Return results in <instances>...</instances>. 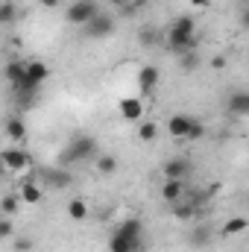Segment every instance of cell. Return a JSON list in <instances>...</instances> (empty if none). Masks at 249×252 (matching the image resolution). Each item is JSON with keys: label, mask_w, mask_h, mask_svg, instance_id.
<instances>
[{"label": "cell", "mask_w": 249, "mask_h": 252, "mask_svg": "<svg viewBox=\"0 0 249 252\" xmlns=\"http://www.w3.org/2000/svg\"><path fill=\"white\" fill-rule=\"evenodd\" d=\"M164 44H167V50L176 53V56L196 50V24H193V18H187V15L176 18V21L170 24V30L164 32Z\"/></svg>", "instance_id": "obj_1"}, {"label": "cell", "mask_w": 249, "mask_h": 252, "mask_svg": "<svg viewBox=\"0 0 249 252\" xmlns=\"http://www.w3.org/2000/svg\"><path fill=\"white\" fill-rule=\"evenodd\" d=\"M141 250V223L129 220L124 226H118V232L112 235L109 252H138Z\"/></svg>", "instance_id": "obj_2"}, {"label": "cell", "mask_w": 249, "mask_h": 252, "mask_svg": "<svg viewBox=\"0 0 249 252\" xmlns=\"http://www.w3.org/2000/svg\"><path fill=\"white\" fill-rule=\"evenodd\" d=\"M0 164H3L6 173H15V176L32 173V167H35L30 150H24V147H3V153H0Z\"/></svg>", "instance_id": "obj_3"}, {"label": "cell", "mask_w": 249, "mask_h": 252, "mask_svg": "<svg viewBox=\"0 0 249 252\" xmlns=\"http://www.w3.org/2000/svg\"><path fill=\"white\" fill-rule=\"evenodd\" d=\"M97 156H100L97 138H91V135H76V138L67 144L64 161H88V158H97Z\"/></svg>", "instance_id": "obj_4"}, {"label": "cell", "mask_w": 249, "mask_h": 252, "mask_svg": "<svg viewBox=\"0 0 249 252\" xmlns=\"http://www.w3.org/2000/svg\"><path fill=\"white\" fill-rule=\"evenodd\" d=\"M97 15H100V6H97L94 0H73V3L64 9V21L73 24V27H88Z\"/></svg>", "instance_id": "obj_5"}, {"label": "cell", "mask_w": 249, "mask_h": 252, "mask_svg": "<svg viewBox=\"0 0 249 252\" xmlns=\"http://www.w3.org/2000/svg\"><path fill=\"white\" fill-rule=\"evenodd\" d=\"M50 79V67L44 62H38V59H27V73H24V82L18 85V91H35L38 85H44Z\"/></svg>", "instance_id": "obj_6"}, {"label": "cell", "mask_w": 249, "mask_h": 252, "mask_svg": "<svg viewBox=\"0 0 249 252\" xmlns=\"http://www.w3.org/2000/svg\"><path fill=\"white\" fill-rule=\"evenodd\" d=\"M193 126H196V118H190V115H170L167 124H164V129H167V135L176 138V141H190Z\"/></svg>", "instance_id": "obj_7"}, {"label": "cell", "mask_w": 249, "mask_h": 252, "mask_svg": "<svg viewBox=\"0 0 249 252\" xmlns=\"http://www.w3.org/2000/svg\"><path fill=\"white\" fill-rule=\"evenodd\" d=\"M158 193H161V199H164V202H170V205H179V202H185L187 196H190L185 179H164Z\"/></svg>", "instance_id": "obj_8"}, {"label": "cell", "mask_w": 249, "mask_h": 252, "mask_svg": "<svg viewBox=\"0 0 249 252\" xmlns=\"http://www.w3.org/2000/svg\"><path fill=\"white\" fill-rule=\"evenodd\" d=\"M118 115L124 124H141L144 121V100L141 97H124L118 100Z\"/></svg>", "instance_id": "obj_9"}, {"label": "cell", "mask_w": 249, "mask_h": 252, "mask_svg": "<svg viewBox=\"0 0 249 252\" xmlns=\"http://www.w3.org/2000/svg\"><path fill=\"white\" fill-rule=\"evenodd\" d=\"M112 32H115V18H112L109 12H103V9H100V15L85 27V35H88V38H109Z\"/></svg>", "instance_id": "obj_10"}, {"label": "cell", "mask_w": 249, "mask_h": 252, "mask_svg": "<svg viewBox=\"0 0 249 252\" xmlns=\"http://www.w3.org/2000/svg\"><path fill=\"white\" fill-rule=\"evenodd\" d=\"M18 196H21L24 205H38V202L44 199V185L35 182V179H24L21 188H18Z\"/></svg>", "instance_id": "obj_11"}, {"label": "cell", "mask_w": 249, "mask_h": 252, "mask_svg": "<svg viewBox=\"0 0 249 252\" xmlns=\"http://www.w3.org/2000/svg\"><path fill=\"white\" fill-rule=\"evenodd\" d=\"M161 173H164V179H187V176H190V161L182 158V156L167 158V161L161 164Z\"/></svg>", "instance_id": "obj_12"}, {"label": "cell", "mask_w": 249, "mask_h": 252, "mask_svg": "<svg viewBox=\"0 0 249 252\" xmlns=\"http://www.w3.org/2000/svg\"><path fill=\"white\" fill-rule=\"evenodd\" d=\"M158 82H161V70H158L156 64H141V70H138V85H141V94H150Z\"/></svg>", "instance_id": "obj_13"}, {"label": "cell", "mask_w": 249, "mask_h": 252, "mask_svg": "<svg viewBox=\"0 0 249 252\" xmlns=\"http://www.w3.org/2000/svg\"><path fill=\"white\" fill-rule=\"evenodd\" d=\"M41 182H44L47 188H53V190H62V188H67V185L73 182V176H70L67 170H56V167H50V170L41 173Z\"/></svg>", "instance_id": "obj_14"}, {"label": "cell", "mask_w": 249, "mask_h": 252, "mask_svg": "<svg viewBox=\"0 0 249 252\" xmlns=\"http://www.w3.org/2000/svg\"><path fill=\"white\" fill-rule=\"evenodd\" d=\"M118 167H121V161H118V156H112V153H100V156L94 158V170H97L100 176H115Z\"/></svg>", "instance_id": "obj_15"}, {"label": "cell", "mask_w": 249, "mask_h": 252, "mask_svg": "<svg viewBox=\"0 0 249 252\" xmlns=\"http://www.w3.org/2000/svg\"><path fill=\"white\" fill-rule=\"evenodd\" d=\"M229 112L235 118H249V91H235L229 97Z\"/></svg>", "instance_id": "obj_16"}, {"label": "cell", "mask_w": 249, "mask_h": 252, "mask_svg": "<svg viewBox=\"0 0 249 252\" xmlns=\"http://www.w3.org/2000/svg\"><path fill=\"white\" fill-rule=\"evenodd\" d=\"M64 211H67V217H70L73 223H85V220H88V205H85V199H79V196H70L67 205H64Z\"/></svg>", "instance_id": "obj_17"}, {"label": "cell", "mask_w": 249, "mask_h": 252, "mask_svg": "<svg viewBox=\"0 0 249 252\" xmlns=\"http://www.w3.org/2000/svg\"><path fill=\"white\" fill-rule=\"evenodd\" d=\"M24 73H27V59H12V62L6 64V79H9L15 88L24 82Z\"/></svg>", "instance_id": "obj_18"}, {"label": "cell", "mask_w": 249, "mask_h": 252, "mask_svg": "<svg viewBox=\"0 0 249 252\" xmlns=\"http://www.w3.org/2000/svg\"><path fill=\"white\" fill-rule=\"evenodd\" d=\"M247 229H249V217H229V220L223 223L220 235L229 238V235H241V232H247Z\"/></svg>", "instance_id": "obj_19"}, {"label": "cell", "mask_w": 249, "mask_h": 252, "mask_svg": "<svg viewBox=\"0 0 249 252\" xmlns=\"http://www.w3.org/2000/svg\"><path fill=\"white\" fill-rule=\"evenodd\" d=\"M6 135H9L15 144H24V141H27V126H24V121H21V118H9V121H6Z\"/></svg>", "instance_id": "obj_20"}, {"label": "cell", "mask_w": 249, "mask_h": 252, "mask_svg": "<svg viewBox=\"0 0 249 252\" xmlns=\"http://www.w3.org/2000/svg\"><path fill=\"white\" fill-rule=\"evenodd\" d=\"M187 244L196 247V250H199V247H208V244H211V229H208V226H196V229L187 235Z\"/></svg>", "instance_id": "obj_21"}, {"label": "cell", "mask_w": 249, "mask_h": 252, "mask_svg": "<svg viewBox=\"0 0 249 252\" xmlns=\"http://www.w3.org/2000/svg\"><path fill=\"white\" fill-rule=\"evenodd\" d=\"M158 138V124L156 121H141V126H138V141H144V144H153Z\"/></svg>", "instance_id": "obj_22"}, {"label": "cell", "mask_w": 249, "mask_h": 252, "mask_svg": "<svg viewBox=\"0 0 249 252\" xmlns=\"http://www.w3.org/2000/svg\"><path fill=\"white\" fill-rule=\"evenodd\" d=\"M18 205H24L21 196H18V193H6V196H3V217H12V214L18 211Z\"/></svg>", "instance_id": "obj_23"}, {"label": "cell", "mask_w": 249, "mask_h": 252, "mask_svg": "<svg viewBox=\"0 0 249 252\" xmlns=\"http://www.w3.org/2000/svg\"><path fill=\"white\" fill-rule=\"evenodd\" d=\"M173 214H176V217H182V220H190V217L196 214V208H193V202H190V196H187L185 202H179V205H173Z\"/></svg>", "instance_id": "obj_24"}, {"label": "cell", "mask_w": 249, "mask_h": 252, "mask_svg": "<svg viewBox=\"0 0 249 252\" xmlns=\"http://www.w3.org/2000/svg\"><path fill=\"white\" fill-rule=\"evenodd\" d=\"M196 64H199L196 50H190V53H182V56H179V67H182V70H193Z\"/></svg>", "instance_id": "obj_25"}, {"label": "cell", "mask_w": 249, "mask_h": 252, "mask_svg": "<svg viewBox=\"0 0 249 252\" xmlns=\"http://www.w3.org/2000/svg\"><path fill=\"white\" fill-rule=\"evenodd\" d=\"M0 21H3V24H12V21H15V3H12V0H3V6H0Z\"/></svg>", "instance_id": "obj_26"}, {"label": "cell", "mask_w": 249, "mask_h": 252, "mask_svg": "<svg viewBox=\"0 0 249 252\" xmlns=\"http://www.w3.org/2000/svg\"><path fill=\"white\" fill-rule=\"evenodd\" d=\"M12 235H15V229H12V217H3V220H0V238L9 244V241H12Z\"/></svg>", "instance_id": "obj_27"}, {"label": "cell", "mask_w": 249, "mask_h": 252, "mask_svg": "<svg viewBox=\"0 0 249 252\" xmlns=\"http://www.w3.org/2000/svg\"><path fill=\"white\" fill-rule=\"evenodd\" d=\"M15 250L18 252H30L32 250V241H30V238H18V241H15Z\"/></svg>", "instance_id": "obj_28"}, {"label": "cell", "mask_w": 249, "mask_h": 252, "mask_svg": "<svg viewBox=\"0 0 249 252\" xmlns=\"http://www.w3.org/2000/svg\"><path fill=\"white\" fill-rule=\"evenodd\" d=\"M138 38H141L144 44H153V41H156V30H144V32H141Z\"/></svg>", "instance_id": "obj_29"}, {"label": "cell", "mask_w": 249, "mask_h": 252, "mask_svg": "<svg viewBox=\"0 0 249 252\" xmlns=\"http://www.w3.org/2000/svg\"><path fill=\"white\" fill-rule=\"evenodd\" d=\"M187 6L190 9H205V6H211V0H187Z\"/></svg>", "instance_id": "obj_30"}, {"label": "cell", "mask_w": 249, "mask_h": 252, "mask_svg": "<svg viewBox=\"0 0 249 252\" xmlns=\"http://www.w3.org/2000/svg\"><path fill=\"white\" fill-rule=\"evenodd\" d=\"M211 67L223 70V67H226V56H214V59H211Z\"/></svg>", "instance_id": "obj_31"}, {"label": "cell", "mask_w": 249, "mask_h": 252, "mask_svg": "<svg viewBox=\"0 0 249 252\" xmlns=\"http://www.w3.org/2000/svg\"><path fill=\"white\" fill-rule=\"evenodd\" d=\"M38 3H41L44 9H59V6H62V0H38Z\"/></svg>", "instance_id": "obj_32"}, {"label": "cell", "mask_w": 249, "mask_h": 252, "mask_svg": "<svg viewBox=\"0 0 249 252\" xmlns=\"http://www.w3.org/2000/svg\"><path fill=\"white\" fill-rule=\"evenodd\" d=\"M241 24H244V27L249 30V6L244 9V12H241Z\"/></svg>", "instance_id": "obj_33"}, {"label": "cell", "mask_w": 249, "mask_h": 252, "mask_svg": "<svg viewBox=\"0 0 249 252\" xmlns=\"http://www.w3.org/2000/svg\"><path fill=\"white\" fill-rule=\"evenodd\" d=\"M109 3H112V6H118V9H126L132 0H109Z\"/></svg>", "instance_id": "obj_34"}]
</instances>
